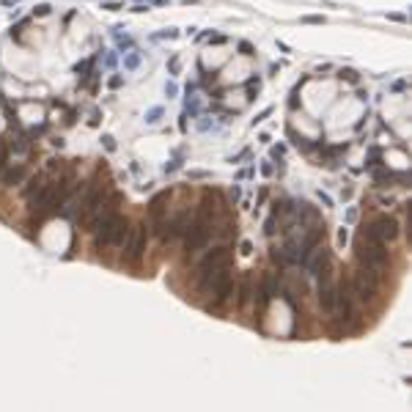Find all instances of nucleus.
Returning <instances> with one entry per match:
<instances>
[{
  "mask_svg": "<svg viewBox=\"0 0 412 412\" xmlns=\"http://www.w3.org/2000/svg\"><path fill=\"white\" fill-rule=\"evenodd\" d=\"M239 50H242V55H247V58L253 55V47L250 44H239Z\"/></svg>",
  "mask_w": 412,
  "mask_h": 412,
  "instance_id": "nucleus-19",
  "label": "nucleus"
},
{
  "mask_svg": "<svg viewBox=\"0 0 412 412\" xmlns=\"http://www.w3.org/2000/svg\"><path fill=\"white\" fill-rule=\"evenodd\" d=\"M335 297H338V286H335L330 278H322V283H319V305H322L324 313H333Z\"/></svg>",
  "mask_w": 412,
  "mask_h": 412,
  "instance_id": "nucleus-9",
  "label": "nucleus"
},
{
  "mask_svg": "<svg viewBox=\"0 0 412 412\" xmlns=\"http://www.w3.org/2000/svg\"><path fill=\"white\" fill-rule=\"evenodd\" d=\"M9 165H11V162H9V146H6L3 140H0V173H3Z\"/></svg>",
  "mask_w": 412,
  "mask_h": 412,
  "instance_id": "nucleus-14",
  "label": "nucleus"
},
{
  "mask_svg": "<svg viewBox=\"0 0 412 412\" xmlns=\"http://www.w3.org/2000/svg\"><path fill=\"white\" fill-rule=\"evenodd\" d=\"M140 64V55H138V52H132V55H126V60H124V66H126V69H135V66H138Z\"/></svg>",
  "mask_w": 412,
  "mask_h": 412,
  "instance_id": "nucleus-16",
  "label": "nucleus"
},
{
  "mask_svg": "<svg viewBox=\"0 0 412 412\" xmlns=\"http://www.w3.org/2000/svg\"><path fill=\"white\" fill-rule=\"evenodd\" d=\"M201 289H204L206 294H214L212 305H214V308H220L223 302H226L228 297H231V289H234L231 275H228V267H226V269H214V272L201 275Z\"/></svg>",
  "mask_w": 412,
  "mask_h": 412,
  "instance_id": "nucleus-2",
  "label": "nucleus"
},
{
  "mask_svg": "<svg viewBox=\"0 0 412 412\" xmlns=\"http://www.w3.org/2000/svg\"><path fill=\"white\" fill-rule=\"evenodd\" d=\"M160 116H162V110H160V107H154V110L146 116V121H148V124H157V121H160Z\"/></svg>",
  "mask_w": 412,
  "mask_h": 412,
  "instance_id": "nucleus-17",
  "label": "nucleus"
},
{
  "mask_svg": "<svg viewBox=\"0 0 412 412\" xmlns=\"http://www.w3.org/2000/svg\"><path fill=\"white\" fill-rule=\"evenodd\" d=\"M398 236V220L390 214H379L371 226H366L363 231V242H374V245H388Z\"/></svg>",
  "mask_w": 412,
  "mask_h": 412,
  "instance_id": "nucleus-4",
  "label": "nucleus"
},
{
  "mask_svg": "<svg viewBox=\"0 0 412 412\" xmlns=\"http://www.w3.org/2000/svg\"><path fill=\"white\" fill-rule=\"evenodd\" d=\"M247 297H250V280H242V286H239V305H245L247 302Z\"/></svg>",
  "mask_w": 412,
  "mask_h": 412,
  "instance_id": "nucleus-15",
  "label": "nucleus"
},
{
  "mask_svg": "<svg viewBox=\"0 0 412 412\" xmlns=\"http://www.w3.org/2000/svg\"><path fill=\"white\" fill-rule=\"evenodd\" d=\"M341 77H346V80H352V83H357V74H355L352 69H343V72H341Z\"/></svg>",
  "mask_w": 412,
  "mask_h": 412,
  "instance_id": "nucleus-18",
  "label": "nucleus"
},
{
  "mask_svg": "<svg viewBox=\"0 0 412 412\" xmlns=\"http://www.w3.org/2000/svg\"><path fill=\"white\" fill-rule=\"evenodd\" d=\"M126 231H130V226H126V220L121 217L118 212H107L102 214V220L97 223V228H93V239H97V247H113V245H121L124 242Z\"/></svg>",
  "mask_w": 412,
  "mask_h": 412,
  "instance_id": "nucleus-1",
  "label": "nucleus"
},
{
  "mask_svg": "<svg viewBox=\"0 0 412 412\" xmlns=\"http://www.w3.org/2000/svg\"><path fill=\"white\" fill-rule=\"evenodd\" d=\"M165 201H168V193H160L157 198L151 201V217L154 220H162V209H165L162 204H165Z\"/></svg>",
  "mask_w": 412,
  "mask_h": 412,
  "instance_id": "nucleus-12",
  "label": "nucleus"
},
{
  "mask_svg": "<svg viewBox=\"0 0 412 412\" xmlns=\"http://www.w3.org/2000/svg\"><path fill=\"white\" fill-rule=\"evenodd\" d=\"M388 245H374V242H360L357 245V259H360V267L374 269V272H382L385 264H388Z\"/></svg>",
  "mask_w": 412,
  "mask_h": 412,
  "instance_id": "nucleus-6",
  "label": "nucleus"
},
{
  "mask_svg": "<svg viewBox=\"0 0 412 412\" xmlns=\"http://www.w3.org/2000/svg\"><path fill=\"white\" fill-rule=\"evenodd\" d=\"M184 236V247L190 253H195V250H201V247L206 245L209 242V223L201 217V220H195V223H190V226H187V231L181 234Z\"/></svg>",
  "mask_w": 412,
  "mask_h": 412,
  "instance_id": "nucleus-7",
  "label": "nucleus"
},
{
  "mask_svg": "<svg viewBox=\"0 0 412 412\" xmlns=\"http://www.w3.org/2000/svg\"><path fill=\"white\" fill-rule=\"evenodd\" d=\"M259 88H261V80H259V77H250V80H247V99H256V97H259Z\"/></svg>",
  "mask_w": 412,
  "mask_h": 412,
  "instance_id": "nucleus-13",
  "label": "nucleus"
},
{
  "mask_svg": "<svg viewBox=\"0 0 412 412\" xmlns=\"http://www.w3.org/2000/svg\"><path fill=\"white\" fill-rule=\"evenodd\" d=\"M308 269L319 278H330V256L327 250H313V259L308 261Z\"/></svg>",
  "mask_w": 412,
  "mask_h": 412,
  "instance_id": "nucleus-10",
  "label": "nucleus"
},
{
  "mask_svg": "<svg viewBox=\"0 0 412 412\" xmlns=\"http://www.w3.org/2000/svg\"><path fill=\"white\" fill-rule=\"evenodd\" d=\"M379 286H382V272H374V269H366V267H360L352 278V289L363 302L374 300L379 294Z\"/></svg>",
  "mask_w": 412,
  "mask_h": 412,
  "instance_id": "nucleus-5",
  "label": "nucleus"
},
{
  "mask_svg": "<svg viewBox=\"0 0 412 412\" xmlns=\"http://www.w3.org/2000/svg\"><path fill=\"white\" fill-rule=\"evenodd\" d=\"M22 179H25V168H22V165H14V162H11V165L6 168L3 173H0V181H3L6 187H14V184H19Z\"/></svg>",
  "mask_w": 412,
  "mask_h": 412,
  "instance_id": "nucleus-11",
  "label": "nucleus"
},
{
  "mask_svg": "<svg viewBox=\"0 0 412 412\" xmlns=\"http://www.w3.org/2000/svg\"><path fill=\"white\" fill-rule=\"evenodd\" d=\"M121 85V77H110V88H118Z\"/></svg>",
  "mask_w": 412,
  "mask_h": 412,
  "instance_id": "nucleus-20",
  "label": "nucleus"
},
{
  "mask_svg": "<svg viewBox=\"0 0 412 412\" xmlns=\"http://www.w3.org/2000/svg\"><path fill=\"white\" fill-rule=\"evenodd\" d=\"M228 261H231V250H228V247H214V250H209L204 256V261H201V267H198V275L214 272V269H226Z\"/></svg>",
  "mask_w": 412,
  "mask_h": 412,
  "instance_id": "nucleus-8",
  "label": "nucleus"
},
{
  "mask_svg": "<svg viewBox=\"0 0 412 412\" xmlns=\"http://www.w3.org/2000/svg\"><path fill=\"white\" fill-rule=\"evenodd\" d=\"M146 245H148V234H146V226H132L126 231L124 242H121V259L126 264H138L146 253Z\"/></svg>",
  "mask_w": 412,
  "mask_h": 412,
  "instance_id": "nucleus-3",
  "label": "nucleus"
}]
</instances>
